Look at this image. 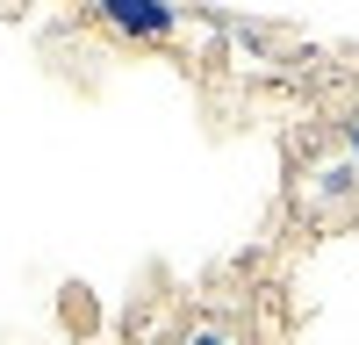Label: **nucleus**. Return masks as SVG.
<instances>
[{"mask_svg": "<svg viewBox=\"0 0 359 345\" xmlns=\"http://www.w3.org/2000/svg\"><path fill=\"white\" fill-rule=\"evenodd\" d=\"M115 36H130V43H165L172 29H180V8L172 0H86Z\"/></svg>", "mask_w": 359, "mask_h": 345, "instance_id": "f257e3e1", "label": "nucleus"}, {"mask_svg": "<svg viewBox=\"0 0 359 345\" xmlns=\"http://www.w3.org/2000/svg\"><path fill=\"white\" fill-rule=\"evenodd\" d=\"M309 194L323 201V209H338V201H352V194H359V165H352V158H338V165H316Z\"/></svg>", "mask_w": 359, "mask_h": 345, "instance_id": "f03ea898", "label": "nucleus"}, {"mask_svg": "<svg viewBox=\"0 0 359 345\" xmlns=\"http://www.w3.org/2000/svg\"><path fill=\"white\" fill-rule=\"evenodd\" d=\"M187 345H237V338H230V331H223V324H201V331H194V338H187Z\"/></svg>", "mask_w": 359, "mask_h": 345, "instance_id": "7ed1b4c3", "label": "nucleus"}, {"mask_svg": "<svg viewBox=\"0 0 359 345\" xmlns=\"http://www.w3.org/2000/svg\"><path fill=\"white\" fill-rule=\"evenodd\" d=\"M345 151H352V165H359V115L345 123Z\"/></svg>", "mask_w": 359, "mask_h": 345, "instance_id": "20e7f679", "label": "nucleus"}]
</instances>
